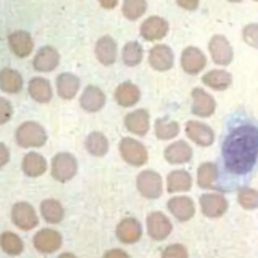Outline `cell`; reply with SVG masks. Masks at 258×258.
<instances>
[{
    "instance_id": "obj_1",
    "label": "cell",
    "mask_w": 258,
    "mask_h": 258,
    "mask_svg": "<svg viewBox=\"0 0 258 258\" xmlns=\"http://www.w3.org/2000/svg\"><path fill=\"white\" fill-rule=\"evenodd\" d=\"M258 157V128L244 124L230 131L223 144V159L227 169L235 174L249 172Z\"/></svg>"
},
{
    "instance_id": "obj_2",
    "label": "cell",
    "mask_w": 258,
    "mask_h": 258,
    "mask_svg": "<svg viewBox=\"0 0 258 258\" xmlns=\"http://www.w3.org/2000/svg\"><path fill=\"white\" fill-rule=\"evenodd\" d=\"M16 142L23 148L41 147L47 139L44 128L34 121H27L22 123L15 133Z\"/></svg>"
},
{
    "instance_id": "obj_3",
    "label": "cell",
    "mask_w": 258,
    "mask_h": 258,
    "mask_svg": "<svg viewBox=\"0 0 258 258\" xmlns=\"http://www.w3.org/2000/svg\"><path fill=\"white\" fill-rule=\"evenodd\" d=\"M78 170V162L74 155L68 152L57 153L51 160V175L58 181L72 179Z\"/></svg>"
},
{
    "instance_id": "obj_4",
    "label": "cell",
    "mask_w": 258,
    "mask_h": 258,
    "mask_svg": "<svg viewBox=\"0 0 258 258\" xmlns=\"http://www.w3.org/2000/svg\"><path fill=\"white\" fill-rule=\"evenodd\" d=\"M119 151L122 158L127 163L134 166H141L148 159L147 150L144 145L131 137H124L121 139L119 143Z\"/></svg>"
},
{
    "instance_id": "obj_5",
    "label": "cell",
    "mask_w": 258,
    "mask_h": 258,
    "mask_svg": "<svg viewBox=\"0 0 258 258\" xmlns=\"http://www.w3.org/2000/svg\"><path fill=\"white\" fill-rule=\"evenodd\" d=\"M11 220L17 228L23 231L31 230L38 224V217L35 210L26 202L14 204L11 210Z\"/></svg>"
},
{
    "instance_id": "obj_6",
    "label": "cell",
    "mask_w": 258,
    "mask_h": 258,
    "mask_svg": "<svg viewBox=\"0 0 258 258\" xmlns=\"http://www.w3.org/2000/svg\"><path fill=\"white\" fill-rule=\"evenodd\" d=\"M139 192L147 199H157L162 194L161 176L153 170L141 171L136 180Z\"/></svg>"
},
{
    "instance_id": "obj_7",
    "label": "cell",
    "mask_w": 258,
    "mask_h": 258,
    "mask_svg": "<svg viewBox=\"0 0 258 258\" xmlns=\"http://www.w3.org/2000/svg\"><path fill=\"white\" fill-rule=\"evenodd\" d=\"M62 238L60 233L52 229H42L33 237L34 248L44 254H49L58 250L61 246Z\"/></svg>"
},
{
    "instance_id": "obj_8",
    "label": "cell",
    "mask_w": 258,
    "mask_h": 258,
    "mask_svg": "<svg viewBox=\"0 0 258 258\" xmlns=\"http://www.w3.org/2000/svg\"><path fill=\"white\" fill-rule=\"evenodd\" d=\"M147 232L148 235L156 240L165 239L171 232L172 226L168 218L160 212H153L147 217Z\"/></svg>"
},
{
    "instance_id": "obj_9",
    "label": "cell",
    "mask_w": 258,
    "mask_h": 258,
    "mask_svg": "<svg viewBox=\"0 0 258 258\" xmlns=\"http://www.w3.org/2000/svg\"><path fill=\"white\" fill-rule=\"evenodd\" d=\"M59 54L57 50L52 46L40 47L35 56L33 57L32 64L37 72L48 73L53 71L59 63Z\"/></svg>"
},
{
    "instance_id": "obj_10",
    "label": "cell",
    "mask_w": 258,
    "mask_h": 258,
    "mask_svg": "<svg viewBox=\"0 0 258 258\" xmlns=\"http://www.w3.org/2000/svg\"><path fill=\"white\" fill-rule=\"evenodd\" d=\"M213 60L221 66H227L233 58V50L229 41L223 35H215L209 44Z\"/></svg>"
},
{
    "instance_id": "obj_11",
    "label": "cell",
    "mask_w": 258,
    "mask_h": 258,
    "mask_svg": "<svg viewBox=\"0 0 258 258\" xmlns=\"http://www.w3.org/2000/svg\"><path fill=\"white\" fill-rule=\"evenodd\" d=\"M200 204L202 212L209 218L222 216L228 208L227 200L220 194H205L200 198Z\"/></svg>"
},
{
    "instance_id": "obj_12",
    "label": "cell",
    "mask_w": 258,
    "mask_h": 258,
    "mask_svg": "<svg viewBox=\"0 0 258 258\" xmlns=\"http://www.w3.org/2000/svg\"><path fill=\"white\" fill-rule=\"evenodd\" d=\"M142 235L141 224L134 218L123 219L116 227V236L122 243H136Z\"/></svg>"
},
{
    "instance_id": "obj_13",
    "label": "cell",
    "mask_w": 258,
    "mask_h": 258,
    "mask_svg": "<svg viewBox=\"0 0 258 258\" xmlns=\"http://www.w3.org/2000/svg\"><path fill=\"white\" fill-rule=\"evenodd\" d=\"M8 43L11 51L18 57L28 56L33 49L31 35L25 30H16L8 36Z\"/></svg>"
},
{
    "instance_id": "obj_14",
    "label": "cell",
    "mask_w": 258,
    "mask_h": 258,
    "mask_svg": "<svg viewBox=\"0 0 258 258\" xmlns=\"http://www.w3.org/2000/svg\"><path fill=\"white\" fill-rule=\"evenodd\" d=\"M168 30L167 22L158 16H151L143 21L140 26L141 36L149 41L160 39L165 36Z\"/></svg>"
},
{
    "instance_id": "obj_15",
    "label": "cell",
    "mask_w": 258,
    "mask_h": 258,
    "mask_svg": "<svg viewBox=\"0 0 258 258\" xmlns=\"http://www.w3.org/2000/svg\"><path fill=\"white\" fill-rule=\"evenodd\" d=\"M106 102L104 92L96 86H88L82 93L80 98L81 107L90 113L98 112L103 108Z\"/></svg>"
},
{
    "instance_id": "obj_16",
    "label": "cell",
    "mask_w": 258,
    "mask_h": 258,
    "mask_svg": "<svg viewBox=\"0 0 258 258\" xmlns=\"http://www.w3.org/2000/svg\"><path fill=\"white\" fill-rule=\"evenodd\" d=\"M95 54L104 66H111L117 58V43L109 35L100 37L95 45Z\"/></svg>"
},
{
    "instance_id": "obj_17",
    "label": "cell",
    "mask_w": 258,
    "mask_h": 258,
    "mask_svg": "<svg viewBox=\"0 0 258 258\" xmlns=\"http://www.w3.org/2000/svg\"><path fill=\"white\" fill-rule=\"evenodd\" d=\"M148 60L150 66L156 71H167L173 64V53L169 46L157 44L149 52Z\"/></svg>"
},
{
    "instance_id": "obj_18",
    "label": "cell",
    "mask_w": 258,
    "mask_h": 258,
    "mask_svg": "<svg viewBox=\"0 0 258 258\" xmlns=\"http://www.w3.org/2000/svg\"><path fill=\"white\" fill-rule=\"evenodd\" d=\"M124 125L129 132L143 136L149 129V114L144 109L135 110L126 115L124 118Z\"/></svg>"
},
{
    "instance_id": "obj_19",
    "label": "cell",
    "mask_w": 258,
    "mask_h": 258,
    "mask_svg": "<svg viewBox=\"0 0 258 258\" xmlns=\"http://www.w3.org/2000/svg\"><path fill=\"white\" fill-rule=\"evenodd\" d=\"M185 131L188 138L201 146H209L214 141V132L206 124L197 121H188Z\"/></svg>"
},
{
    "instance_id": "obj_20",
    "label": "cell",
    "mask_w": 258,
    "mask_h": 258,
    "mask_svg": "<svg viewBox=\"0 0 258 258\" xmlns=\"http://www.w3.org/2000/svg\"><path fill=\"white\" fill-rule=\"evenodd\" d=\"M170 213L179 221L189 220L195 215L194 202L187 197H174L167 203Z\"/></svg>"
},
{
    "instance_id": "obj_21",
    "label": "cell",
    "mask_w": 258,
    "mask_h": 258,
    "mask_svg": "<svg viewBox=\"0 0 258 258\" xmlns=\"http://www.w3.org/2000/svg\"><path fill=\"white\" fill-rule=\"evenodd\" d=\"M206 64V57L204 53L197 47L189 46L182 51L181 66L188 74H198L204 69Z\"/></svg>"
},
{
    "instance_id": "obj_22",
    "label": "cell",
    "mask_w": 258,
    "mask_h": 258,
    "mask_svg": "<svg viewBox=\"0 0 258 258\" xmlns=\"http://www.w3.org/2000/svg\"><path fill=\"white\" fill-rule=\"evenodd\" d=\"M191 95L195 100L192 105L194 114L200 117H208L214 113L216 103L211 95L200 88H196Z\"/></svg>"
},
{
    "instance_id": "obj_23",
    "label": "cell",
    "mask_w": 258,
    "mask_h": 258,
    "mask_svg": "<svg viewBox=\"0 0 258 258\" xmlns=\"http://www.w3.org/2000/svg\"><path fill=\"white\" fill-rule=\"evenodd\" d=\"M80 88V79L71 74L62 73L56 78V90L60 98L71 100L75 98Z\"/></svg>"
},
{
    "instance_id": "obj_24",
    "label": "cell",
    "mask_w": 258,
    "mask_h": 258,
    "mask_svg": "<svg viewBox=\"0 0 258 258\" xmlns=\"http://www.w3.org/2000/svg\"><path fill=\"white\" fill-rule=\"evenodd\" d=\"M28 93L30 97L38 103H48L52 98L50 83L41 77H35L29 81Z\"/></svg>"
},
{
    "instance_id": "obj_25",
    "label": "cell",
    "mask_w": 258,
    "mask_h": 258,
    "mask_svg": "<svg viewBox=\"0 0 258 258\" xmlns=\"http://www.w3.org/2000/svg\"><path fill=\"white\" fill-rule=\"evenodd\" d=\"M140 99V91L131 82L120 84L115 91V100L122 107H131Z\"/></svg>"
},
{
    "instance_id": "obj_26",
    "label": "cell",
    "mask_w": 258,
    "mask_h": 258,
    "mask_svg": "<svg viewBox=\"0 0 258 258\" xmlns=\"http://www.w3.org/2000/svg\"><path fill=\"white\" fill-rule=\"evenodd\" d=\"M46 160L45 158L34 151L27 153L22 160L21 168L23 172L29 177H37L43 174L46 170Z\"/></svg>"
},
{
    "instance_id": "obj_27",
    "label": "cell",
    "mask_w": 258,
    "mask_h": 258,
    "mask_svg": "<svg viewBox=\"0 0 258 258\" xmlns=\"http://www.w3.org/2000/svg\"><path fill=\"white\" fill-rule=\"evenodd\" d=\"M191 155V148L186 142L182 140L173 142L164 150L165 159L172 164L187 162L190 160Z\"/></svg>"
},
{
    "instance_id": "obj_28",
    "label": "cell",
    "mask_w": 258,
    "mask_h": 258,
    "mask_svg": "<svg viewBox=\"0 0 258 258\" xmlns=\"http://www.w3.org/2000/svg\"><path fill=\"white\" fill-rule=\"evenodd\" d=\"M23 80L21 75L9 68L0 71V89L8 94H16L21 91Z\"/></svg>"
},
{
    "instance_id": "obj_29",
    "label": "cell",
    "mask_w": 258,
    "mask_h": 258,
    "mask_svg": "<svg viewBox=\"0 0 258 258\" xmlns=\"http://www.w3.org/2000/svg\"><path fill=\"white\" fill-rule=\"evenodd\" d=\"M191 186V176L185 170H173L167 175V191H186Z\"/></svg>"
},
{
    "instance_id": "obj_30",
    "label": "cell",
    "mask_w": 258,
    "mask_h": 258,
    "mask_svg": "<svg viewBox=\"0 0 258 258\" xmlns=\"http://www.w3.org/2000/svg\"><path fill=\"white\" fill-rule=\"evenodd\" d=\"M40 212L43 219L50 224L59 223L62 220L64 215V212L60 203L52 199L44 200L40 204Z\"/></svg>"
},
{
    "instance_id": "obj_31",
    "label": "cell",
    "mask_w": 258,
    "mask_h": 258,
    "mask_svg": "<svg viewBox=\"0 0 258 258\" xmlns=\"http://www.w3.org/2000/svg\"><path fill=\"white\" fill-rule=\"evenodd\" d=\"M86 148L94 156H103L109 149V142L103 133L92 132L86 139Z\"/></svg>"
},
{
    "instance_id": "obj_32",
    "label": "cell",
    "mask_w": 258,
    "mask_h": 258,
    "mask_svg": "<svg viewBox=\"0 0 258 258\" xmlns=\"http://www.w3.org/2000/svg\"><path fill=\"white\" fill-rule=\"evenodd\" d=\"M203 82L215 90H225L231 84L232 77L223 70H214L203 77Z\"/></svg>"
},
{
    "instance_id": "obj_33",
    "label": "cell",
    "mask_w": 258,
    "mask_h": 258,
    "mask_svg": "<svg viewBox=\"0 0 258 258\" xmlns=\"http://www.w3.org/2000/svg\"><path fill=\"white\" fill-rule=\"evenodd\" d=\"M0 246L2 250L11 256L19 255L23 250L21 238L12 232H4L0 236Z\"/></svg>"
},
{
    "instance_id": "obj_34",
    "label": "cell",
    "mask_w": 258,
    "mask_h": 258,
    "mask_svg": "<svg viewBox=\"0 0 258 258\" xmlns=\"http://www.w3.org/2000/svg\"><path fill=\"white\" fill-rule=\"evenodd\" d=\"M143 56L142 46L137 41L127 42L122 49V60L127 67H135L140 63Z\"/></svg>"
},
{
    "instance_id": "obj_35",
    "label": "cell",
    "mask_w": 258,
    "mask_h": 258,
    "mask_svg": "<svg viewBox=\"0 0 258 258\" xmlns=\"http://www.w3.org/2000/svg\"><path fill=\"white\" fill-rule=\"evenodd\" d=\"M217 166L212 162L203 163L198 169V184L203 188H209L217 178Z\"/></svg>"
},
{
    "instance_id": "obj_36",
    "label": "cell",
    "mask_w": 258,
    "mask_h": 258,
    "mask_svg": "<svg viewBox=\"0 0 258 258\" xmlns=\"http://www.w3.org/2000/svg\"><path fill=\"white\" fill-rule=\"evenodd\" d=\"M156 137L167 140L175 137L179 132V126L175 121H166L165 119H157L155 121Z\"/></svg>"
},
{
    "instance_id": "obj_37",
    "label": "cell",
    "mask_w": 258,
    "mask_h": 258,
    "mask_svg": "<svg viewBox=\"0 0 258 258\" xmlns=\"http://www.w3.org/2000/svg\"><path fill=\"white\" fill-rule=\"evenodd\" d=\"M145 0H124L122 5V13L129 20H136L146 11Z\"/></svg>"
},
{
    "instance_id": "obj_38",
    "label": "cell",
    "mask_w": 258,
    "mask_h": 258,
    "mask_svg": "<svg viewBox=\"0 0 258 258\" xmlns=\"http://www.w3.org/2000/svg\"><path fill=\"white\" fill-rule=\"evenodd\" d=\"M239 204L246 210H253L258 208V190L244 187L238 194Z\"/></svg>"
},
{
    "instance_id": "obj_39",
    "label": "cell",
    "mask_w": 258,
    "mask_h": 258,
    "mask_svg": "<svg viewBox=\"0 0 258 258\" xmlns=\"http://www.w3.org/2000/svg\"><path fill=\"white\" fill-rule=\"evenodd\" d=\"M243 38L251 46L258 48V24L252 23L243 29Z\"/></svg>"
},
{
    "instance_id": "obj_40",
    "label": "cell",
    "mask_w": 258,
    "mask_h": 258,
    "mask_svg": "<svg viewBox=\"0 0 258 258\" xmlns=\"http://www.w3.org/2000/svg\"><path fill=\"white\" fill-rule=\"evenodd\" d=\"M161 258H187V252L182 245L172 244L163 250Z\"/></svg>"
},
{
    "instance_id": "obj_41",
    "label": "cell",
    "mask_w": 258,
    "mask_h": 258,
    "mask_svg": "<svg viewBox=\"0 0 258 258\" xmlns=\"http://www.w3.org/2000/svg\"><path fill=\"white\" fill-rule=\"evenodd\" d=\"M12 113L13 109L10 102L5 98L0 97V124L8 122L12 116Z\"/></svg>"
},
{
    "instance_id": "obj_42",
    "label": "cell",
    "mask_w": 258,
    "mask_h": 258,
    "mask_svg": "<svg viewBox=\"0 0 258 258\" xmlns=\"http://www.w3.org/2000/svg\"><path fill=\"white\" fill-rule=\"evenodd\" d=\"M103 258H129V255L122 249H111L103 255Z\"/></svg>"
},
{
    "instance_id": "obj_43",
    "label": "cell",
    "mask_w": 258,
    "mask_h": 258,
    "mask_svg": "<svg viewBox=\"0 0 258 258\" xmlns=\"http://www.w3.org/2000/svg\"><path fill=\"white\" fill-rule=\"evenodd\" d=\"M9 150L8 148L0 142V167L4 166L9 161Z\"/></svg>"
},
{
    "instance_id": "obj_44",
    "label": "cell",
    "mask_w": 258,
    "mask_h": 258,
    "mask_svg": "<svg viewBox=\"0 0 258 258\" xmlns=\"http://www.w3.org/2000/svg\"><path fill=\"white\" fill-rule=\"evenodd\" d=\"M177 4L187 10H194L199 5V0H176Z\"/></svg>"
},
{
    "instance_id": "obj_45",
    "label": "cell",
    "mask_w": 258,
    "mask_h": 258,
    "mask_svg": "<svg viewBox=\"0 0 258 258\" xmlns=\"http://www.w3.org/2000/svg\"><path fill=\"white\" fill-rule=\"evenodd\" d=\"M99 2L105 9H113L118 4V0H99Z\"/></svg>"
},
{
    "instance_id": "obj_46",
    "label": "cell",
    "mask_w": 258,
    "mask_h": 258,
    "mask_svg": "<svg viewBox=\"0 0 258 258\" xmlns=\"http://www.w3.org/2000/svg\"><path fill=\"white\" fill-rule=\"evenodd\" d=\"M57 258H77L76 255H74L73 253H69V252H64L62 254H60Z\"/></svg>"
},
{
    "instance_id": "obj_47",
    "label": "cell",
    "mask_w": 258,
    "mask_h": 258,
    "mask_svg": "<svg viewBox=\"0 0 258 258\" xmlns=\"http://www.w3.org/2000/svg\"><path fill=\"white\" fill-rule=\"evenodd\" d=\"M229 1H231V2H240L241 0H229Z\"/></svg>"
},
{
    "instance_id": "obj_48",
    "label": "cell",
    "mask_w": 258,
    "mask_h": 258,
    "mask_svg": "<svg viewBox=\"0 0 258 258\" xmlns=\"http://www.w3.org/2000/svg\"><path fill=\"white\" fill-rule=\"evenodd\" d=\"M255 1H258V0H255Z\"/></svg>"
}]
</instances>
